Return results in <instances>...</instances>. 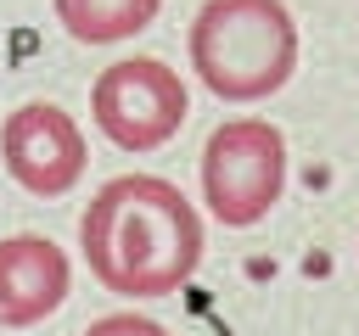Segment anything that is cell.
<instances>
[{
    "instance_id": "obj_5",
    "label": "cell",
    "mask_w": 359,
    "mask_h": 336,
    "mask_svg": "<svg viewBox=\"0 0 359 336\" xmlns=\"http://www.w3.org/2000/svg\"><path fill=\"white\" fill-rule=\"evenodd\" d=\"M0 162L17 179V190L56 202L84 179L90 146H84V129L73 123V112H62L56 101H22L0 123Z\"/></svg>"
},
{
    "instance_id": "obj_8",
    "label": "cell",
    "mask_w": 359,
    "mask_h": 336,
    "mask_svg": "<svg viewBox=\"0 0 359 336\" xmlns=\"http://www.w3.org/2000/svg\"><path fill=\"white\" fill-rule=\"evenodd\" d=\"M84 336H168L157 319H146V314H101Z\"/></svg>"
},
{
    "instance_id": "obj_1",
    "label": "cell",
    "mask_w": 359,
    "mask_h": 336,
    "mask_svg": "<svg viewBox=\"0 0 359 336\" xmlns=\"http://www.w3.org/2000/svg\"><path fill=\"white\" fill-rule=\"evenodd\" d=\"M79 246L90 274L118 297H168L180 291L202 263V213L185 202V190L163 174H118L107 179L84 218Z\"/></svg>"
},
{
    "instance_id": "obj_6",
    "label": "cell",
    "mask_w": 359,
    "mask_h": 336,
    "mask_svg": "<svg viewBox=\"0 0 359 336\" xmlns=\"http://www.w3.org/2000/svg\"><path fill=\"white\" fill-rule=\"evenodd\" d=\"M73 291V263L50 235H6L0 241V330L45 325Z\"/></svg>"
},
{
    "instance_id": "obj_2",
    "label": "cell",
    "mask_w": 359,
    "mask_h": 336,
    "mask_svg": "<svg viewBox=\"0 0 359 336\" xmlns=\"http://www.w3.org/2000/svg\"><path fill=\"white\" fill-rule=\"evenodd\" d=\"M191 67L219 101H269L297 73V22L286 0H208L191 17Z\"/></svg>"
},
{
    "instance_id": "obj_7",
    "label": "cell",
    "mask_w": 359,
    "mask_h": 336,
    "mask_svg": "<svg viewBox=\"0 0 359 336\" xmlns=\"http://www.w3.org/2000/svg\"><path fill=\"white\" fill-rule=\"evenodd\" d=\"M50 11L79 45H123L157 22L163 0H50Z\"/></svg>"
},
{
    "instance_id": "obj_3",
    "label": "cell",
    "mask_w": 359,
    "mask_h": 336,
    "mask_svg": "<svg viewBox=\"0 0 359 336\" xmlns=\"http://www.w3.org/2000/svg\"><path fill=\"white\" fill-rule=\"evenodd\" d=\"M286 196V134L269 118H230L202 146V202L224 230H252Z\"/></svg>"
},
{
    "instance_id": "obj_4",
    "label": "cell",
    "mask_w": 359,
    "mask_h": 336,
    "mask_svg": "<svg viewBox=\"0 0 359 336\" xmlns=\"http://www.w3.org/2000/svg\"><path fill=\"white\" fill-rule=\"evenodd\" d=\"M90 118L118 151H157L191 118V90L163 56L107 62L90 84Z\"/></svg>"
}]
</instances>
